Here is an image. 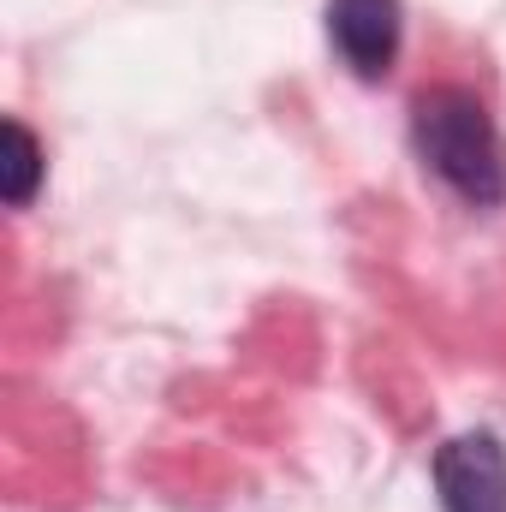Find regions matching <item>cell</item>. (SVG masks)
Instances as JSON below:
<instances>
[{
	"label": "cell",
	"mask_w": 506,
	"mask_h": 512,
	"mask_svg": "<svg viewBox=\"0 0 506 512\" xmlns=\"http://www.w3.org/2000/svg\"><path fill=\"white\" fill-rule=\"evenodd\" d=\"M411 149L423 173H435L459 203L501 209L506 203V137L489 102L465 84H435L411 102Z\"/></svg>",
	"instance_id": "cell-1"
},
{
	"label": "cell",
	"mask_w": 506,
	"mask_h": 512,
	"mask_svg": "<svg viewBox=\"0 0 506 512\" xmlns=\"http://www.w3.org/2000/svg\"><path fill=\"white\" fill-rule=\"evenodd\" d=\"M328 42L352 78L381 84L405 42V6L399 0H328Z\"/></svg>",
	"instance_id": "cell-3"
},
{
	"label": "cell",
	"mask_w": 506,
	"mask_h": 512,
	"mask_svg": "<svg viewBox=\"0 0 506 512\" xmlns=\"http://www.w3.org/2000/svg\"><path fill=\"white\" fill-rule=\"evenodd\" d=\"M42 185V143L24 120H6V203L24 209Z\"/></svg>",
	"instance_id": "cell-4"
},
{
	"label": "cell",
	"mask_w": 506,
	"mask_h": 512,
	"mask_svg": "<svg viewBox=\"0 0 506 512\" xmlns=\"http://www.w3.org/2000/svg\"><path fill=\"white\" fill-rule=\"evenodd\" d=\"M441 512H506V447L495 429H465L435 447Z\"/></svg>",
	"instance_id": "cell-2"
}]
</instances>
